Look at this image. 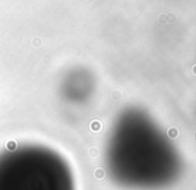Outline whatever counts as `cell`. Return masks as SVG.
<instances>
[{"mask_svg": "<svg viewBox=\"0 0 196 190\" xmlns=\"http://www.w3.org/2000/svg\"><path fill=\"white\" fill-rule=\"evenodd\" d=\"M0 190H75V182L60 153L24 143L0 151Z\"/></svg>", "mask_w": 196, "mask_h": 190, "instance_id": "obj_1", "label": "cell"}, {"mask_svg": "<svg viewBox=\"0 0 196 190\" xmlns=\"http://www.w3.org/2000/svg\"><path fill=\"white\" fill-rule=\"evenodd\" d=\"M157 23L159 24H165L167 23V13H160L157 18Z\"/></svg>", "mask_w": 196, "mask_h": 190, "instance_id": "obj_2", "label": "cell"}, {"mask_svg": "<svg viewBox=\"0 0 196 190\" xmlns=\"http://www.w3.org/2000/svg\"><path fill=\"white\" fill-rule=\"evenodd\" d=\"M167 21H170V23H175V21H176V16L173 15V13H168V15H167Z\"/></svg>", "mask_w": 196, "mask_h": 190, "instance_id": "obj_3", "label": "cell"}, {"mask_svg": "<svg viewBox=\"0 0 196 190\" xmlns=\"http://www.w3.org/2000/svg\"><path fill=\"white\" fill-rule=\"evenodd\" d=\"M195 74H196V67H195Z\"/></svg>", "mask_w": 196, "mask_h": 190, "instance_id": "obj_4", "label": "cell"}]
</instances>
